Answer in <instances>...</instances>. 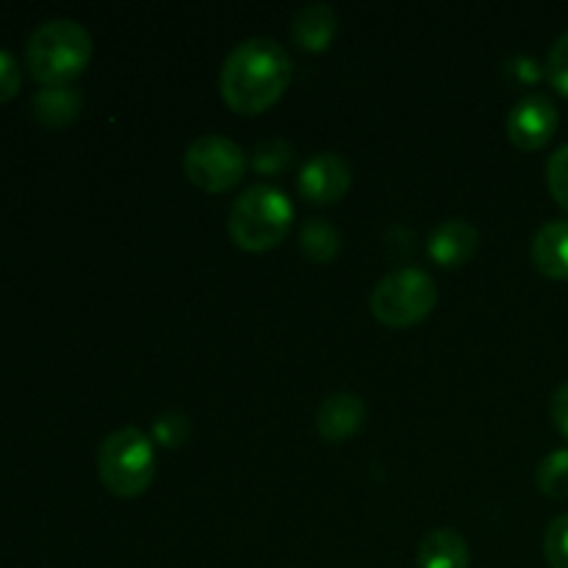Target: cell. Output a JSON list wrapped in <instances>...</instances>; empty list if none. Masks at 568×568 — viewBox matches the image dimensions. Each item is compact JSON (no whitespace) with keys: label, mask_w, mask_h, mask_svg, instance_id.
Returning a JSON list of instances; mask_svg holds the SVG:
<instances>
[{"label":"cell","mask_w":568,"mask_h":568,"mask_svg":"<svg viewBox=\"0 0 568 568\" xmlns=\"http://www.w3.org/2000/svg\"><path fill=\"white\" fill-rule=\"evenodd\" d=\"M292 83V55L277 39L250 37L225 55L220 94L239 114H261L286 94Z\"/></svg>","instance_id":"6da1fadb"},{"label":"cell","mask_w":568,"mask_h":568,"mask_svg":"<svg viewBox=\"0 0 568 568\" xmlns=\"http://www.w3.org/2000/svg\"><path fill=\"white\" fill-rule=\"evenodd\" d=\"M92 61V33L70 17H55L33 28L26 64L42 87H70Z\"/></svg>","instance_id":"7a4b0ae2"},{"label":"cell","mask_w":568,"mask_h":568,"mask_svg":"<svg viewBox=\"0 0 568 568\" xmlns=\"http://www.w3.org/2000/svg\"><path fill=\"white\" fill-rule=\"evenodd\" d=\"M292 200L272 183H253L244 189L227 214V233L247 253L277 247L292 227Z\"/></svg>","instance_id":"3957f363"},{"label":"cell","mask_w":568,"mask_h":568,"mask_svg":"<svg viewBox=\"0 0 568 568\" xmlns=\"http://www.w3.org/2000/svg\"><path fill=\"white\" fill-rule=\"evenodd\" d=\"M98 475L114 497H139L155 475V449L148 433L131 425L109 433L100 444Z\"/></svg>","instance_id":"277c9868"},{"label":"cell","mask_w":568,"mask_h":568,"mask_svg":"<svg viewBox=\"0 0 568 568\" xmlns=\"http://www.w3.org/2000/svg\"><path fill=\"white\" fill-rule=\"evenodd\" d=\"M438 300L436 281L419 266H399L372 288L369 308L386 327H410L425 320Z\"/></svg>","instance_id":"5b68a950"},{"label":"cell","mask_w":568,"mask_h":568,"mask_svg":"<svg viewBox=\"0 0 568 568\" xmlns=\"http://www.w3.org/2000/svg\"><path fill=\"white\" fill-rule=\"evenodd\" d=\"M247 170V155L233 139L220 133L197 136L183 153V172L203 192H227Z\"/></svg>","instance_id":"8992f818"},{"label":"cell","mask_w":568,"mask_h":568,"mask_svg":"<svg viewBox=\"0 0 568 568\" xmlns=\"http://www.w3.org/2000/svg\"><path fill=\"white\" fill-rule=\"evenodd\" d=\"M558 122V105L552 103V98L541 92H530L516 100L514 109L508 111L505 131H508V139L519 150H541L555 136Z\"/></svg>","instance_id":"52a82bcc"},{"label":"cell","mask_w":568,"mask_h":568,"mask_svg":"<svg viewBox=\"0 0 568 568\" xmlns=\"http://www.w3.org/2000/svg\"><path fill=\"white\" fill-rule=\"evenodd\" d=\"M297 186L308 203L333 205L353 186V170H349L344 155L325 150V153H316L305 161L303 170H300Z\"/></svg>","instance_id":"ba28073f"},{"label":"cell","mask_w":568,"mask_h":568,"mask_svg":"<svg viewBox=\"0 0 568 568\" xmlns=\"http://www.w3.org/2000/svg\"><path fill=\"white\" fill-rule=\"evenodd\" d=\"M366 419L364 399L355 392H333L327 394L316 410V430L325 442L338 444L344 438L355 436Z\"/></svg>","instance_id":"9c48e42d"},{"label":"cell","mask_w":568,"mask_h":568,"mask_svg":"<svg viewBox=\"0 0 568 568\" xmlns=\"http://www.w3.org/2000/svg\"><path fill=\"white\" fill-rule=\"evenodd\" d=\"M477 244H480V233L469 220H447L430 233L427 239V253L436 264L455 270V266L466 264L475 255Z\"/></svg>","instance_id":"30bf717a"},{"label":"cell","mask_w":568,"mask_h":568,"mask_svg":"<svg viewBox=\"0 0 568 568\" xmlns=\"http://www.w3.org/2000/svg\"><path fill=\"white\" fill-rule=\"evenodd\" d=\"M292 42L308 53H322L333 44L338 33V14L331 3H305L297 14L292 17Z\"/></svg>","instance_id":"8fae6325"},{"label":"cell","mask_w":568,"mask_h":568,"mask_svg":"<svg viewBox=\"0 0 568 568\" xmlns=\"http://www.w3.org/2000/svg\"><path fill=\"white\" fill-rule=\"evenodd\" d=\"M530 258L541 275L568 281V220L544 222L530 244Z\"/></svg>","instance_id":"7c38bea8"},{"label":"cell","mask_w":568,"mask_h":568,"mask_svg":"<svg viewBox=\"0 0 568 568\" xmlns=\"http://www.w3.org/2000/svg\"><path fill=\"white\" fill-rule=\"evenodd\" d=\"M469 544L453 527H436L419 541V568H469Z\"/></svg>","instance_id":"4fadbf2b"},{"label":"cell","mask_w":568,"mask_h":568,"mask_svg":"<svg viewBox=\"0 0 568 568\" xmlns=\"http://www.w3.org/2000/svg\"><path fill=\"white\" fill-rule=\"evenodd\" d=\"M81 111V94L72 87H44L33 94V114L42 125L64 128Z\"/></svg>","instance_id":"5bb4252c"},{"label":"cell","mask_w":568,"mask_h":568,"mask_svg":"<svg viewBox=\"0 0 568 568\" xmlns=\"http://www.w3.org/2000/svg\"><path fill=\"white\" fill-rule=\"evenodd\" d=\"M300 247L316 264H325V261H333L342 250V233L333 225L331 220H322V216H314L303 225L300 231Z\"/></svg>","instance_id":"9a60e30c"},{"label":"cell","mask_w":568,"mask_h":568,"mask_svg":"<svg viewBox=\"0 0 568 568\" xmlns=\"http://www.w3.org/2000/svg\"><path fill=\"white\" fill-rule=\"evenodd\" d=\"M536 483L547 497L568 499V447L544 455L536 469Z\"/></svg>","instance_id":"2e32d148"},{"label":"cell","mask_w":568,"mask_h":568,"mask_svg":"<svg viewBox=\"0 0 568 568\" xmlns=\"http://www.w3.org/2000/svg\"><path fill=\"white\" fill-rule=\"evenodd\" d=\"M253 170L258 175H281L283 170H288L294 161V148L286 139H264L258 148L253 150Z\"/></svg>","instance_id":"e0dca14e"},{"label":"cell","mask_w":568,"mask_h":568,"mask_svg":"<svg viewBox=\"0 0 568 568\" xmlns=\"http://www.w3.org/2000/svg\"><path fill=\"white\" fill-rule=\"evenodd\" d=\"M189 433H192V427H189L186 414H181V410H164L153 422V438L161 447H181Z\"/></svg>","instance_id":"ac0fdd59"},{"label":"cell","mask_w":568,"mask_h":568,"mask_svg":"<svg viewBox=\"0 0 568 568\" xmlns=\"http://www.w3.org/2000/svg\"><path fill=\"white\" fill-rule=\"evenodd\" d=\"M544 555L552 568H568V514L555 516L544 536Z\"/></svg>","instance_id":"d6986e66"},{"label":"cell","mask_w":568,"mask_h":568,"mask_svg":"<svg viewBox=\"0 0 568 568\" xmlns=\"http://www.w3.org/2000/svg\"><path fill=\"white\" fill-rule=\"evenodd\" d=\"M547 186L558 205L568 211V144L555 150L547 161Z\"/></svg>","instance_id":"ffe728a7"},{"label":"cell","mask_w":568,"mask_h":568,"mask_svg":"<svg viewBox=\"0 0 568 568\" xmlns=\"http://www.w3.org/2000/svg\"><path fill=\"white\" fill-rule=\"evenodd\" d=\"M547 75L549 81H552V87L568 98V31L560 33V37L555 39L552 50H549Z\"/></svg>","instance_id":"44dd1931"},{"label":"cell","mask_w":568,"mask_h":568,"mask_svg":"<svg viewBox=\"0 0 568 568\" xmlns=\"http://www.w3.org/2000/svg\"><path fill=\"white\" fill-rule=\"evenodd\" d=\"M20 87H22L20 61H17L9 50L0 48V103L17 98Z\"/></svg>","instance_id":"7402d4cb"},{"label":"cell","mask_w":568,"mask_h":568,"mask_svg":"<svg viewBox=\"0 0 568 568\" xmlns=\"http://www.w3.org/2000/svg\"><path fill=\"white\" fill-rule=\"evenodd\" d=\"M549 414H552V422L560 436L568 438V381L555 388L552 399H549Z\"/></svg>","instance_id":"603a6c76"},{"label":"cell","mask_w":568,"mask_h":568,"mask_svg":"<svg viewBox=\"0 0 568 568\" xmlns=\"http://www.w3.org/2000/svg\"><path fill=\"white\" fill-rule=\"evenodd\" d=\"M505 67H508L510 75L519 78L521 83H538L544 75V70L538 67V61L532 59V55H514Z\"/></svg>","instance_id":"cb8c5ba5"}]
</instances>
